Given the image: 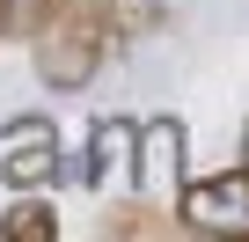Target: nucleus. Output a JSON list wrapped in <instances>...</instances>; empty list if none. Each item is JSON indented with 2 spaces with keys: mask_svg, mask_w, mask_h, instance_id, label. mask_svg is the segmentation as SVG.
<instances>
[{
  "mask_svg": "<svg viewBox=\"0 0 249 242\" xmlns=\"http://www.w3.org/2000/svg\"><path fill=\"white\" fill-rule=\"evenodd\" d=\"M30 59H37V81L44 88L81 95L103 74V59H110V8H103V0H66V8H52L30 30Z\"/></svg>",
  "mask_w": 249,
  "mask_h": 242,
  "instance_id": "1",
  "label": "nucleus"
},
{
  "mask_svg": "<svg viewBox=\"0 0 249 242\" xmlns=\"http://www.w3.org/2000/svg\"><path fill=\"white\" fill-rule=\"evenodd\" d=\"M176 220H183L191 235H213V242L227 235V242H242V235H249V162L183 184V191H176Z\"/></svg>",
  "mask_w": 249,
  "mask_h": 242,
  "instance_id": "2",
  "label": "nucleus"
},
{
  "mask_svg": "<svg viewBox=\"0 0 249 242\" xmlns=\"http://www.w3.org/2000/svg\"><path fill=\"white\" fill-rule=\"evenodd\" d=\"M0 184H8V191H52V184H59V125H44V132H8Z\"/></svg>",
  "mask_w": 249,
  "mask_h": 242,
  "instance_id": "3",
  "label": "nucleus"
},
{
  "mask_svg": "<svg viewBox=\"0 0 249 242\" xmlns=\"http://www.w3.org/2000/svg\"><path fill=\"white\" fill-rule=\"evenodd\" d=\"M161 169H169V176L183 169V125H176V117H154L147 132H132V176L154 184Z\"/></svg>",
  "mask_w": 249,
  "mask_h": 242,
  "instance_id": "4",
  "label": "nucleus"
},
{
  "mask_svg": "<svg viewBox=\"0 0 249 242\" xmlns=\"http://www.w3.org/2000/svg\"><path fill=\"white\" fill-rule=\"evenodd\" d=\"M132 132L140 125H124V117H95L88 125V184H110V169H132Z\"/></svg>",
  "mask_w": 249,
  "mask_h": 242,
  "instance_id": "5",
  "label": "nucleus"
},
{
  "mask_svg": "<svg viewBox=\"0 0 249 242\" xmlns=\"http://www.w3.org/2000/svg\"><path fill=\"white\" fill-rule=\"evenodd\" d=\"M0 242H59V213L44 191H15V205L0 213Z\"/></svg>",
  "mask_w": 249,
  "mask_h": 242,
  "instance_id": "6",
  "label": "nucleus"
},
{
  "mask_svg": "<svg viewBox=\"0 0 249 242\" xmlns=\"http://www.w3.org/2000/svg\"><path fill=\"white\" fill-rule=\"evenodd\" d=\"M103 235H169V213H154V205H110Z\"/></svg>",
  "mask_w": 249,
  "mask_h": 242,
  "instance_id": "7",
  "label": "nucleus"
},
{
  "mask_svg": "<svg viewBox=\"0 0 249 242\" xmlns=\"http://www.w3.org/2000/svg\"><path fill=\"white\" fill-rule=\"evenodd\" d=\"M59 0H0V37H30Z\"/></svg>",
  "mask_w": 249,
  "mask_h": 242,
  "instance_id": "8",
  "label": "nucleus"
},
{
  "mask_svg": "<svg viewBox=\"0 0 249 242\" xmlns=\"http://www.w3.org/2000/svg\"><path fill=\"white\" fill-rule=\"evenodd\" d=\"M242 162H249V132H242Z\"/></svg>",
  "mask_w": 249,
  "mask_h": 242,
  "instance_id": "9",
  "label": "nucleus"
}]
</instances>
